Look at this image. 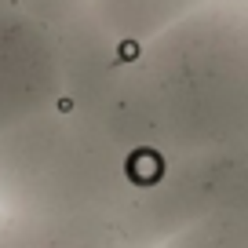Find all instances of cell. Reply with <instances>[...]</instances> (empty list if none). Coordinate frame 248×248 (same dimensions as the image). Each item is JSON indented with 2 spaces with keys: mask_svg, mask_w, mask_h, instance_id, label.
<instances>
[{
  "mask_svg": "<svg viewBox=\"0 0 248 248\" xmlns=\"http://www.w3.org/2000/svg\"><path fill=\"white\" fill-rule=\"evenodd\" d=\"M216 0H92V11L113 37L146 47L154 37Z\"/></svg>",
  "mask_w": 248,
  "mask_h": 248,
  "instance_id": "obj_6",
  "label": "cell"
},
{
  "mask_svg": "<svg viewBox=\"0 0 248 248\" xmlns=\"http://www.w3.org/2000/svg\"><path fill=\"white\" fill-rule=\"evenodd\" d=\"M11 8H18V0H0V15H4V11H11Z\"/></svg>",
  "mask_w": 248,
  "mask_h": 248,
  "instance_id": "obj_11",
  "label": "cell"
},
{
  "mask_svg": "<svg viewBox=\"0 0 248 248\" xmlns=\"http://www.w3.org/2000/svg\"><path fill=\"white\" fill-rule=\"evenodd\" d=\"M226 8H233V11H241V15L248 18V0H223Z\"/></svg>",
  "mask_w": 248,
  "mask_h": 248,
  "instance_id": "obj_10",
  "label": "cell"
},
{
  "mask_svg": "<svg viewBox=\"0 0 248 248\" xmlns=\"http://www.w3.org/2000/svg\"><path fill=\"white\" fill-rule=\"evenodd\" d=\"M201 219H248V150H201L168 157L142 183L132 248H157Z\"/></svg>",
  "mask_w": 248,
  "mask_h": 248,
  "instance_id": "obj_4",
  "label": "cell"
},
{
  "mask_svg": "<svg viewBox=\"0 0 248 248\" xmlns=\"http://www.w3.org/2000/svg\"><path fill=\"white\" fill-rule=\"evenodd\" d=\"M18 8L26 15L40 18L47 30H55V26L70 22L73 15H80L84 8H92V0H18Z\"/></svg>",
  "mask_w": 248,
  "mask_h": 248,
  "instance_id": "obj_9",
  "label": "cell"
},
{
  "mask_svg": "<svg viewBox=\"0 0 248 248\" xmlns=\"http://www.w3.org/2000/svg\"><path fill=\"white\" fill-rule=\"evenodd\" d=\"M51 33L62 66L59 106L128 150L142 168L157 171L168 161V139L142 47L113 37L92 8Z\"/></svg>",
  "mask_w": 248,
  "mask_h": 248,
  "instance_id": "obj_3",
  "label": "cell"
},
{
  "mask_svg": "<svg viewBox=\"0 0 248 248\" xmlns=\"http://www.w3.org/2000/svg\"><path fill=\"white\" fill-rule=\"evenodd\" d=\"M0 248H132L109 226L0 212Z\"/></svg>",
  "mask_w": 248,
  "mask_h": 248,
  "instance_id": "obj_7",
  "label": "cell"
},
{
  "mask_svg": "<svg viewBox=\"0 0 248 248\" xmlns=\"http://www.w3.org/2000/svg\"><path fill=\"white\" fill-rule=\"evenodd\" d=\"M168 157L248 150V18L223 0L142 47Z\"/></svg>",
  "mask_w": 248,
  "mask_h": 248,
  "instance_id": "obj_2",
  "label": "cell"
},
{
  "mask_svg": "<svg viewBox=\"0 0 248 248\" xmlns=\"http://www.w3.org/2000/svg\"><path fill=\"white\" fill-rule=\"evenodd\" d=\"M157 248H248V219H201L168 233Z\"/></svg>",
  "mask_w": 248,
  "mask_h": 248,
  "instance_id": "obj_8",
  "label": "cell"
},
{
  "mask_svg": "<svg viewBox=\"0 0 248 248\" xmlns=\"http://www.w3.org/2000/svg\"><path fill=\"white\" fill-rule=\"evenodd\" d=\"M62 66L55 33L40 18L11 8L0 15V139L40 109L55 106Z\"/></svg>",
  "mask_w": 248,
  "mask_h": 248,
  "instance_id": "obj_5",
  "label": "cell"
},
{
  "mask_svg": "<svg viewBox=\"0 0 248 248\" xmlns=\"http://www.w3.org/2000/svg\"><path fill=\"white\" fill-rule=\"evenodd\" d=\"M150 175L128 150L59 102L0 139V212L109 226L128 245Z\"/></svg>",
  "mask_w": 248,
  "mask_h": 248,
  "instance_id": "obj_1",
  "label": "cell"
}]
</instances>
